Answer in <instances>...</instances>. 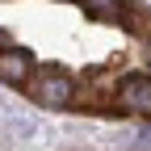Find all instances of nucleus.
Masks as SVG:
<instances>
[{
  "label": "nucleus",
  "mask_w": 151,
  "mask_h": 151,
  "mask_svg": "<svg viewBox=\"0 0 151 151\" xmlns=\"http://www.w3.org/2000/svg\"><path fill=\"white\" fill-rule=\"evenodd\" d=\"M4 46H9V34H4V29H0V50H4Z\"/></svg>",
  "instance_id": "39448f33"
},
{
  "label": "nucleus",
  "mask_w": 151,
  "mask_h": 151,
  "mask_svg": "<svg viewBox=\"0 0 151 151\" xmlns=\"http://www.w3.org/2000/svg\"><path fill=\"white\" fill-rule=\"evenodd\" d=\"M29 67H34L29 50H13V46L0 50V80L4 84H25L29 80Z\"/></svg>",
  "instance_id": "7ed1b4c3"
},
{
  "label": "nucleus",
  "mask_w": 151,
  "mask_h": 151,
  "mask_svg": "<svg viewBox=\"0 0 151 151\" xmlns=\"http://www.w3.org/2000/svg\"><path fill=\"white\" fill-rule=\"evenodd\" d=\"M29 97H34V105L67 109L71 97H76V84H71V76H63V71H42L38 80H29Z\"/></svg>",
  "instance_id": "f257e3e1"
},
{
  "label": "nucleus",
  "mask_w": 151,
  "mask_h": 151,
  "mask_svg": "<svg viewBox=\"0 0 151 151\" xmlns=\"http://www.w3.org/2000/svg\"><path fill=\"white\" fill-rule=\"evenodd\" d=\"M118 101L130 113H151V76H126L118 84Z\"/></svg>",
  "instance_id": "f03ea898"
},
{
  "label": "nucleus",
  "mask_w": 151,
  "mask_h": 151,
  "mask_svg": "<svg viewBox=\"0 0 151 151\" xmlns=\"http://www.w3.org/2000/svg\"><path fill=\"white\" fill-rule=\"evenodd\" d=\"M84 13L92 17H101V21H122V13H126V0H80Z\"/></svg>",
  "instance_id": "20e7f679"
},
{
  "label": "nucleus",
  "mask_w": 151,
  "mask_h": 151,
  "mask_svg": "<svg viewBox=\"0 0 151 151\" xmlns=\"http://www.w3.org/2000/svg\"><path fill=\"white\" fill-rule=\"evenodd\" d=\"M147 59H151V46H147Z\"/></svg>",
  "instance_id": "423d86ee"
}]
</instances>
